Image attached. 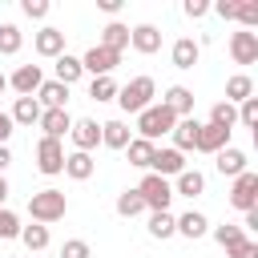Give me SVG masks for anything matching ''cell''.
Returning a JSON list of instances; mask_svg holds the SVG:
<instances>
[{
    "label": "cell",
    "instance_id": "1",
    "mask_svg": "<svg viewBox=\"0 0 258 258\" xmlns=\"http://www.w3.org/2000/svg\"><path fill=\"white\" fill-rule=\"evenodd\" d=\"M64 210H69V202H64V194H60V189H40V194H32V198H28V214H32V222H36V226L60 222V218H64Z\"/></svg>",
    "mask_w": 258,
    "mask_h": 258
},
{
    "label": "cell",
    "instance_id": "2",
    "mask_svg": "<svg viewBox=\"0 0 258 258\" xmlns=\"http://www.w3.org/2000/svg\"><path fill=\"white\" fill-rule=\"evenodd\" d=\"M153 93H157L153 77H133L125 89H117V105H121L125 113H141V109L153 105Z\"/></svg>",
    "mask_w": 258,
    "mask_h": 258
},
{
    "label": "cell",
    "instance_id": "3",
    "mask_svg": "<svg viewBox=\"0 0 258 258\" xmlns=\"http://www.w3.org/2000/svg\"><path fill=\"white\" fill-rule=\"evenodd\" d=\"M173 125H177V117H173L165 105H149V109L137 113V133H141V141H157V137L169 133Z\"/></svg>",
    "mask_w": 258,
    "mask_h": 258
},
{
    "label": "cell",
    "instance_id": "4",
    "mask_svg": "<svg viewBox=\"0 0 258 258\" xmlns=\"http://www.w3.org/2000/svg\"><path fill=\"white\" fill-rule=\"evenodd\" d=\"M137 194H141L145 210H153V214L169 210V202H173V185H169L165 177H157V173H145V177H141V185H137Z\"/></svg>",
    "mask_w": 258,
    "mask_h": 258
},
{
    "label": "cell",
    "instance_id": "5",
    "mask_svg": "<svg viewBox=\"0 0 258 258\" xmlns=\"http://www.w3.org/2000/svg\"><path fill=\"white\" fill-rule=\"evenodd\" d=\"M36 169L40 173H64V145L60 141H52V137H40L36 141Z\"/></svg>",
    "mask_w": 258,
    "mask_h": 258
},
{
    "label": "cell",
    "instance_id": "6",
    "mask_svg": "<svg viewBox=\"0 0 258 258\" xmlns=\"http://www.w3.org/2000/svg\"><path fill=\"white\" fill-rule=\"evenodd\" d=\"M230 206H234V210H242V214L258 206V173H250V169H246V173H238V177H234Z\"/></svg>",
    "mask_w": 258,
    "mask_h": 258
},
{
    "label": "cell",
    "instance_id": "7",
    "mask_svg": "<svg viewBox=\"0 0 258 258\" xmlns=\"http://www.w3.org/2000/svg\"><path fill=\"white\" fill-rule=\"evenodd\" d=\"M117 64H121V52H109V48H101V44H93V48L81 56V69L93 73V77H113Z\"/></svg>",
    "mask_w": 258,
    "mask_h": 258
},
{
    "label": "cell",
    "instance_id": "8",
    "mask_svg": "<svg viewBox=\"0 0 258 258\" xmlns=\"http://www.w3.org/2000/svg\"><path fill=\"white\" fill-rule=\"evenodd\" d=\"M149 169H153L157 177H165V181H169V177H177V173H181V169H189V165H185V153H177V149L169 145V149H153Z\"/></svg>",
    "mask_w": 258,
    "mask_h": 258
},
{
    "label": "cell",
    "instance_id": "9",
    "mask_svg": "<svg viewBox=\"0 0 258 258\" xmlns=\"http://www.w3.org/2000/svg\"><path fill=\"white\" fill-rule=\"evenodd\" d=\"M69 137H73V145H77V153H93V149L101 145V125H97L93 117H85V121H73V129H69Z\"/></svg>",
    "mask_w": 258,
    "mask_h": 258
},
{
    "label": "cell",
    "instance_id": "10",
    "mask_svg": "<svg viewBox=\"0 0 258 258\" xmlns=\"http://www.w3.org/2000/svg\"><path fill=\"white\" fill-rule=\"evenodd\" d=\"M230 56H234V64H254L258 60V32H234L230 36Z\"/></svg>",
    "mask_w": 258,
    "mask_h": 258
},
{
    "label": "cell",
    "instance_id": "11",
    "mask_svg": "<svg viewBox=\"0 0 258 258\" xmlns=\"http://www.w3.org/2000/svg\"><path fill=\"white\" fill-rule=\"evenodd\" d=\"M8 85H12L20 97H32V93L44 85V73H40V64H20V69L8 77Z\"/></svg>",
    "mask_w": 258,
    "mask_h": 258
},
{
    "label": "cell",
    "instance_id": "12",
    "mask_svg": "<svg viewBox=\"0 0 258 258\" xmlns=\"http://www.w3.org/2000/svg\"><path fill=\"white\" fill-rule=\"evenodd\" d=\"M161 105L181 121V117H194V93L185 89V85H169L165 89V97H161Z\"/></svg>",
    "mask_w": 258,
    "mask_h": 258
},
{
    "label": "cell",
    "instance_id": "13",
    "mask_svg": "<svg viewBox=\"0 0 258 258\" xmlns=\"http://www.w3.org/2000/svg\"><path fill=\"white\" fill-rule=\"evenodd\" d=\"M230 145V129H222V125H198V141H194V149H202V153H218V149H226Z\"/></svg>",
    "mask_w": 258,
    "mask_h": 258
},
{
    "label": "cell",
    "instance_id": "14",
    "mask_svg": "<svg viewBox=\"0 0 258 258\" xmlns=\"http://www.w3.org/2000/svg\"><path fill=\"white\" fill-rule=\"evenodd\" d=\"M36 125L44 129V137H52V141H60V137H64V133L73 129V117H69V109H44Z\"/></svg>",
    "mask_w": 258,
    "mask_h": 258
},
{
    "label": "cell",
    "instance_id": "15",
    "mask_svg": "<svg viewBox=\"0 0 258 258\" xmlns=\"http://www.w3.org/2000/svg\"><path fill=\"white\" fill-rule=\"evenodd\" d=\"M214 165H218L222 177H238V173H246V153L234 149V145H226V149L214 153Z\"/></svg>",
    "mask_w": 258,
    "mask_h": 258
},
{
    "label": "cell",
    "instance_id": "16",
    "mask_svg": "<svg viewBox=\"0 0 258 258\" xmlns=\"http://www.w3.org/2000/svg\"><path fill=\"white\" fill-rule=\"evenodd\" d=\"M210 230V222H206V214H198V210H185L181 218H173V234H181V238H202Z\"/></svg>",
    "mask_w": 258,
    "mask_h": 258
},
{
    "label": "cell",
    "instance_id": "17",
    "mask_svg": "<svg viewBox=\"0 0 258 258\" xmlns=\"http://www.w3.org/2000/svg\"><path fill=\"white\" fill-rule=\"evenodd\" d=\"M129 44L137 48V52H157L161 48V32L153 28V24H137V28H129Z\"/></svg>",
    "mask_w": 258,
    "mask_h": 258
},
{
    "label": "cell",
    "instance_id": "18",
    "mask_svg": "<svg viewBox=\"0 0 258 258\" xmlns=\"http://www.w3.org/2000/svg\"><path fill=\"white\" fill-rule=\"evenodd\" d=\"M40 113H44V109H40V101H36V97H16V105H12V113H8V117H12V125H36V121H40Z\"/></svg>",
    "mask_w": 258,
    "mask_h": 258
},
{
    "label": "cell",
    "instance_id": "19",
    "mask_svg": "<svg viewBox=\"0 0 258 258\" xmlns=\"http://www.w3.org/2000/svg\"><path fill=\"white\" fill-rule=\"evenodd\" d=\"M93 169H97L93 153H64V173H69L73 181H89Z\"/></svg>",
    "mask_w": 258,
    "mask_h": 258
},
{
    "label": "cell",
    "instance_id": "20",
    "mask_svg": "<svg viewBox=\"0 0 258 258\" xmlns=\"http://www.w3.org/2000/svg\"><path fill=\"white\" fill-rule=\"evenodd\" d=\"M32 44H36L40 56H60V52H64V32H60V28H40Z\"/></svg>",
    "mask_w": 258,
    "mask_h": 258
},
{
    "label": "cell",
    "instance_id": "21",
    "mask_svg": "<svg viewBox=\"0 0 258 258\" xmlns=\"http://www.w3.org/2000/svg\"><path fill=\"white\" fill-rule=\"evenodd\" d=\"M36 101H40V109H64L69 89H64L60 81H44V85L36 89Z\"/></svg>",
    "mask_w": 258,
    "mask_h": 258
},
{
    "label": "cell",
    "instance_id": "22",
    "mask_svg": "<svg viewBox=\"0 0 258 258\" xmlns=\"http://www.w3.org/2000/svg\"><path fill=\"white\" fill-rule=\"evenodd\" d=\"M169 137H173V149H177V153L194 149V141H198V121H194V117H181V121L169 129Z\"/></svg>",
    "mask_w": 258,
    "mask_h": 258
},
{
    "label": "cell",
    "instance_id": "23",
    "mask_svg": "<svg viewBox=\"0 0 258 258\" xmlns=\"http://www.w3.org/2000/svg\"><path fill=\"white\" fill-rule=\"evenodd\" d=\"M101 48H109V52L129 48V28H125V24H117V20H109V24L101 28Z\"/></svg>",
    "mask_w": 258,
    "mask_h": 258
},
{
    "label": "cell",
    "instance_id": "24",
    "mask_svg": "<svg viewBox=\"0 0 258 258\" xmlns=\"http://www.w3.org/2000/svg\"><path fill=\"white\" fill-rule=\"evenodd\" d=\"M198 44L189 40V36H181V40H173V48H169V56H173V69H194L198 64Z\"/></svg>",
    "mask_w": 258,
    "mask_h": 258
},
{
    "label": "cell",
    "instance_id": "25",
    "mask_svg": "<svg viewBox=\"0 0 258 258\" xmlns=\"http://www.w3.org/2000/svg\"><path fill=\"white\" fill-rule=\"evenodd\" d=\"M254 97V81L246 77V73H234L230 81H226V101L230 105H242V101H250Z\"/></svg>",
    "mask_w": 258,
    "mask_h": 258
},
{
    "label": "cell",
    "instance_id": "26",
    "mask_svg": "<svg viewBox=\"0 0 258 258\" xmlns=\"http://www.w3.org/2000/svg\"><path fill=\"white\" fill-rule=\"evenodd\" d=\"M133 137H129V125L125 121H105L101 125V145H109V149H125Z\"/></svg>",
    "mask_w": 258,
    "mask_h": 258
},
{
    "label": "cell",
    "instance_id": "27",
    "mask_svg": "<svg viewBox=\"0 0 258 258\" xmlns=\"http://www.w3.org/2000/svg\"><path fill=\"white\" fill-rule=\"evenodd\" d=\"M81 73H85V69H81V56H69V52H60V56H56V77H52V81H60V85L69 89L73 81H81Z\"/></svg>",
    "mask_w": 258,
    "mask_h": 258
},
{
    "label": "cell",
    "instance_id": "28",
    "mask_svg": "<svg viewBox=\"0 0 258 258\" xmlns=\"http://www.w3.org/2000/svg\"><path fill=\"white\" fill-rule=\"evenodd\" d=\"M202 189H206V177L198 169H181L177 181H173V194H181V198H198Z\"/></svg>",
    "mask_w": 258,
    "mask_h": 258
},
{
    "label": "cell",
    "instance_id": "29",
    "mask_svg": "<svg viewBox=\"0 0 258 258\" xmlns=\"http://www.w3.org/2000/svg\"><path fill=\"white\" fill-rule=\"evenodd\" d=\"M153 141H141V137H133L129 145H125V153H129V165H137V169H149V161H153Z\"/></svg>",
    "mask_w": 258,
    "mask_h": 258
},
{
    "label": "cell",
    "instance_id": "30",
    "mask_svg": "<svg viewBox=\"0 0 258 258\" xmlns=\"http://www.w3.org/2000/svg\"><path fill=\"white\" fill-rule=\"evenodd\" d=\"M210 121L234 133V125H238V105H230V101H218V105L210 109Z\"/></svg>",
    "mask_w": 258,
    "mask_h": 258
},
{
    "label": "cell",
    "instance_id": "31",
    "mask_svg": "<svg viewBox=\"0 0 258 258\" xmlns=\"http://www.w3.org/2000/svg\"><path fill=\"white\" fill-rule=\"evenodd\" d=\"M20 44H24V32H20L16 24H0V52H4V56H16Z\"/></svg>",
    "mask_w": 258,
    "mask_h": 258
},
{
    "label": "cell",
    "instance_id": "32",
    "mask_svg": "<svg viewBox=\"0 0 258 258\" xmlns=\"http://www.w3.org/2000/svg\"><path fill=\"white\" fill-rule=\"evenodd\" d=\"M141 210H145V202H141L137 189H125V194L117 198V214H121V218H137Z\"/></svg>",
    "mask_w": 258,
    "mask_h": 258
},
{
    "label": "cell",
    "instance_id": "33",
    "mask_svg": "<svg viewBox=\"0 0 258 258\" xmlns=\"http://www.w3.org/2000/svg\"><path fill=\"white\" fill-rule=\"evenodd\" d=\"M20 242L28 250H44L48 246V226H20Z\"/></svg>",
    "mask_w": 258,
    "mask_h": 258
},
{
    "label": "cell",
    "instance_id": "34",
    "mask_svg": "<svg viewBox=\"0 0 258 258\" xmlns=\"http://www.w3.org/2000/svg\"><path fill=\"white\" fill-rule=\"evenodd\" d=\"M214 238H218V246H226V250H234L238 242H246V234H242V226H230V222H222V226H214Z\"/></svg>",
    "mask_w": 258,
    "mask_h": 258
},
{
    "label": "cell",
    "instance_id": "35",
    "mask_svg": "<svg viewBox=\"0 0 258 258\" xmlns=\"http://www.w3.org/2000/svg\"><path fill=\"white\" fill-rule=\"evenodd\" d=\"M89 97H93V101H113V97H117V81H113V77H93Z\"/></svg>",
    "mask_w": 258,
    "mask_h": 258
},
{
    "label": "cell",
    "instance_id": "36",
    "mask_svg": "<svg viewBox=\"0 0 258 258\" xmlns=\"http://www.w3.org/2000/svg\"><path fill=\"white\" fill-rule=\"evenodd\" d=\"M149 234H153V238H173V214H169V210L149 214Z\"/></svg>",
    "mask_w": 258,
    "mask_h": 258
},
{
    "label": "cell",
    "instance_id": "37",
    "mask_svg": "<svg viewBox=\"0 0 258 258\" xmlns=\"http://www.w3.org/2000/svg\"><path fill=\"white\" fill-rule=\"evenodd\" d=\"M234 20H242V28H258V4H238L234 8Z\"/></svg>",
    "mask_w": 258,
    "mask_h": 258
},
{
    "label": "cell",
    "instance_id": "38",
    "mask_svg": "<svg viewBox=\"0 0 258 258\" xmlns=\"http://www.w3.org/2000/svg\"><path fill=\"white\" fill-rule=\"evenodd\" d=\"M238 121H242L246 129H254V125H258V97H250V101H242V105H238Z\"/></svg>",
    "mask_w": 258,
    "mask_h": 258
},
{
    "label": "cell",
    "instance_id": "39",
    "mask_svg": "<svg viewBox=\"0 0 258 258\" xmlns=\"http://www.w3.org/2000/svg\"><path fill=\"white\" fill-rule=\"evenodd\" d=\"M60 258H93V250H89V242H81V238H69V242L60 246Z\"/></svg>",
    "mask_w": 258,
    "mask_h": 258
},
{
    "label": "cell",
    "instance_id": "40",
    "mask_svg": "<svg viewBox=\"0 0 258 258\" xmlns=\"http://www.w3.org/2000/svg\"><path fill=\"white\" fill-rule=\"evenodd\" d=\"M0 238H20V218L12 210H0Z\"/></svg>",
    "mask_w": 258,
    "mask_h": 258
},
{
    "label": "cell",
    "instance_id": "41",
    "mask_svg": "<svg viewBox=\"0 0 258 258\" xmlns=\"http://www.w3.org/2000/svg\"><path fill=\"white\" fill-rule=\"evenodd\" d=\"M20 12L28 20H44L48 16V0H20Z\"/></svg>",
    "mask_w": 258,
    "mask_h": 258
},
{
    "label": "cell",
    "instance_id": "42",
    "mask_svg": "<svg viewBox=\"0 0 258 258\" xmlns=\"http://www.w3.org/2000/svg\"><path fill=\"white\" fill-rule=\"evenodd\" d=\"M230 258H258V242H250V238L238 242V246L230 250Z\"/></svg>",
    "mask_w": 258,
    "mask_h": 258
},
{
    "label": "cell",
    "instance_id": "43",
    "mask_svg": "<svg viewBox=\"0 0 258 258\" xmlns=\"http://www.w3.org/2000/svg\"><path fill=\"white\" fill-rule=\"evenodd\" d=\"M206 12H210L206 0H185V16H189V20H198V16H206Z\"/></svg>",
    "mask_w": 258,
    "mask_h": 258
},
{
    "label": "cell",
    "instance_id": "44",
    "mask_svg": "<svg viewBox=\"0 0 258 258\" xmlns=\"http://www.w3.org/2000/svg\"><path fill=\"white\" fill-rule=\"evenodd\" d=\"M234 8H238V0H222V4H218V16H222V20H234Z\"/></svg>",
    "mask_w": 258,
    "mask_h": 258
},
{
    "label": "cell",
    "instance_id": "45",
    "mask_svg": "<svg viewBox=\"0 0 258 258\" xmlns=\"http://www.w3.org/2000/svg\"><path fill=\"white\" fill-rule=\"evenodd\" d=\"M8 137H12V117H8V113H0V145H4Z\"/></svg>",
    "mask_w": 258,
    "mask_h": 258
},
{
    "label": "cell",
    "instance_id": "46",
    "mask_svg": "<svg viewBox=\"0 0 258 258\" xmlns=\"http://www.w3.org/2000/svg\"><path fill=\"white\" fill-rule=\"evenodd\" d=\"M97 8H101V12H109V16H113V12H121V0H97Z\"/></svg>",
    "mask_w": 258,
    "mask_h": 258
},
{
    "label": "cell",
    "instance_id": "47",
    "mask_svg": "<svg viewBox=\"0 0 258 258\" xmlns=\"http://www.w3.org/2000/svg\"><path fill=\"white\" fill-rule=\"evenodd\" d=\"M242 226H246V230H258V206L246 210V222H242Z\"/></svg>",
    "mask_w": 258,
    "mask_h": 258
},
{
    "label": "cell",
    "instance_id": "48",
    "mask_svg": "<svg viewBox=\"0 0 258 258\" xmlns=\"http://www.w3.org/2000/svg\"><path fill=\"white\" fill-rule=\"evenodd\" d=\"M8 165H12V153H8V145H0V177H4Z\"/></svg>",
    "mask_w": 258,
    "mask_h": 258
},
{
    "label": "cell",
    "instance_id": "49",
    "mask_svg": "<svg viewBox=\"0 0 258 258\" xmlns=\"http://www.w3.org/2000/svg\"><path fill=\"white\" fill-rule=\"evenodd\" d=\"M4 198H8V181L0 177V206H4Z\"/></svg>",
    "mask_w": 258,
    "mask_h": 258
},
{
    "label": "cell",
    "instance_id": "50",
    "mask_svg": "<svg viewBox=\"0 0 258 258\" xmlns=\"http://www.w3.org/2000/svg\"><path fill=\"white\" fill-rule=\"evenodd\" d=\"M4 89H8V77H4V73H0V93H4Z\"/></svg>",
    "mask_w": 258,
    "mask_h": 258
}]
</instances>
